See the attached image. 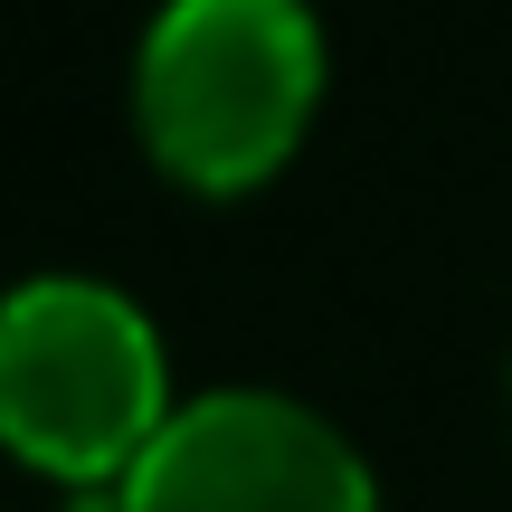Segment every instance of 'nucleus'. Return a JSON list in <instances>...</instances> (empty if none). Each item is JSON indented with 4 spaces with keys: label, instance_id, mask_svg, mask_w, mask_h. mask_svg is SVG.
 <instances>
[{
    "label": "nucleus",
    "instance_id": "f257e3e1",
    "mask_svg": "<svg viewBox=\"0 0 512 512\" xmlns=\"http://www.w3.org/2000/svg\"><path fill=\"white\" fill-rule=\"evenodd\" d=\"M323 38L304 0H171L143 38L133 114L171 181L256 190L313 124Z\"/></svg>",
    "mask_w": 512,
    "mask_h": 512
},
{
    "label": "nucleus",
    "instance_id": "f03ea898",
    "mask_svg": "<svg viewBox=\"0 0 512 512\" xmlns=\"http://www.w3.org/2000/svg\"><path fill=\"white\" fill-rule=\"evenodd\" d=\"M171 427L162 342L114 285L38 275L0 304V446L57 484H124Z\"/></svg>",
    "mask_w": 512,
    "mask_h": 512
},
{
    "label": "nucleus",
    "instance_id": "7ed1b4c3",
    "mask_svg": "<svg viewBox=\"0 0 512 512\" xmlns=\"http://www.w3.org/2000/svg\"><path fill=\"white\" fill-rule=\"evenodd\" d=\"M114 512H380V494L313 408L219 389L200 408H171V427L124 465Z\"/></svg>",
    "mask_w": 512,
    "mask_h": 512
}]
</instances>
